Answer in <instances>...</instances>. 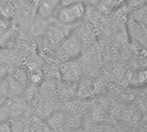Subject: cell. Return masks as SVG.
Masks as SVG:
<instances>
[{"label": "cell", "mask_w": 147, "mask_h": 132, "mask_svg": "<svg viewBox=\"0 0 147 132\" xmlns=\"http://www.w3.org/2000/svg\"><path fill=\"white\" fill-rule=\"evenodd\" d=\"M102 0H83V3L84 4H89L90 6H96L99 5Z\"/></svg>", "instance_id": "15"}, {"label": "cell", "mask_w": 147, "mask_h": 132, "mask_svg": "<svg viewBox=\"0 0 147 132\" xmlns=\"http://www.w3.org/2000/svg\"><path fill=\"white\" fill-rule=\"evenodd\" d=\"M0 132H12L11 125L9 122H0Z\"/></svg>", "instance_id": "14"}, {"label": "cell", "mask_w": 147, "mask_h": 132, "mask_svg": "<svg viewBox=\"0 0 147 132\" xmlns=\"http://www.w3.org/2000/svg\"><path fill=\"white\" fill-rule=\"evenodd\" d=\"M146 5H144L142 7L133 10V13L130 17L143 24H146Z\"/></svg>", "instance_id": "9"}, {"label": "cell", "mask_w": 147, "mask_h": 132, "mask_svg": "<svg viewBox=\"0 0 147 132\" xmlns=\"http://www.w3.org/2000/svg\"><path fill=\"white\" fill-rule=\"evenodd\" d=\"M5 73H6V70H5V68H3V67H0V81H1L3 79H4V77H5Z\"/></svg>", "instance_id": "17"}, {"label": "cell", "mask_w": 147, "mask_h": 132, "mask_svg": "<svg viewBox=\"0 0 147 132\" xmlns=\"http://www.w3.org/2000/svg\"><path fill=\"white\" fill-rule=\"evenodd\" d=\"M65 28L60 26H55L49 31V39L51 42H53L54 43H59L63 39H65L68 35H65L64 32Z\"/></svg>", "instance_id": "8"}, {"label": "cell", "mask_w": 147, "mask_h": 132, "mask_svg": "<svg viewBox=\"0 0 147 132\" xmlns=\"http://www.w3.org/2000/svg\"><path fill=\"white\" fill-rule=\"evenodd\" d=\"M86 14V4L77 2L61 6L56 12L58 22L65 25H71L80 22Z\"/></svg>", "instance_id": "1"}, {"label": "cell", "mask_w": 147, "mask_h": 132, "mask_svg": "<svg viewBox=\"0 0 147 132\" xmlns=\"http://www.w3.org/2000/svg\"><path fill=\"white\" fill-rule=\"evenodd\" d=\"M65 113L62 112H53L48 116L47 119V124L51 130L59 132L64 131V122H65ZM66 131V130H65Z\"/></svg>", "instance_id": "6"}, {"label": "cell", "mask_w": 147, "mask_h": 132, "mask_svg": "<svg viewBox=\"0 0 147 132\" xmlns=\"http://www.w3.org/2000/svg\"><path fill=\"white\" fill-rule=\"evenodd\" d=\"M77 2H83V0H60V5L64 6V5L71 4L73 3H77Z\"/></svg>", "instance_id": "16"}, {"label": "cell", "mask_w": 147, "mask_h": 132, "mask_svg": "<svg viewBox=\"0 0 147 132\" xmlns=\"http://www.w3.org/2000/svg\"><path fill=\"white\" fill-rule=\"evenodd\" d=\"M9 29V22L5 19H0V41Z\"/></svg>", "instance_id": "10"}, {"label": "cell", "mask_w": 147, "mask_h": 132, "mask_svg": "<svg viewBox=\"0 0 147 132\" xmlns=\"http://www.w3.org/2000/svg\"><path fill=\"white\" fill-rule=\"evenodd\" d=\"M82 43L80 38L74 34L68 35L63 39L58 47V55L62 60L76 59L81 53Z\"/></svg>", "instance_id": "2"}, {"label": "cell", "mask_w": 147, "mask_h": 132, "mask_svg": "<svg viewBox=\"0 0 147 132\" xmlns=\"http://www.w3.org/2000/svg\"><path fill=\"white\" fill-rule=\"evenodd\" d=\"M83 124V120L80 115H77L75 113H68L65 116L64 122V129L66 131H74L81 128Z\"/></svg>", "instance_id": "7"}, {"label": "cell", "mask_w": 147, "mask_h": 132, "mask_svg": "<svg viewBox=\"0 0 147 132\" xmlns=\"http://www.w3.org/2000/svg\"><path fill=\"white\" fill-rule=\"evenodd\" d=\"M146 71L144 70H140L137 75H136V80L140 85H144L146 81Z\"/></svg>", "instance_id": "13"}, {"label": "cell", "mask_w": 147, "mask_h": 132, "mask_svg": "<svg viewBox=\"0 0 147 132\" xmlns=\"http://www.w3.org/2000/svg\"><path fill=\"white\" fill-rule=\"evenodd\" d=\"M59 75L62 80L70 84L78 82L82 75V69L76 59L65 61L59 67Z\"/></svg>", "instance_id": "3"}, {"label": "cell", "mask_w": 147, "mask_h": 132, "mask_svg": "<svg viewBox=\"0 0 147 132\" xmlns=\"http://www.w3.org/2000/svg\"><path fill=\"white\" fill-rule=\"evenodd\" d=\"M127 5L132 10L142 7L146 3V0H127Z\"/></svg>", "instance_id": "11"}, {"label": "cell", "mask_w": 147, "mask_h": 132, "mask_svg": "<svg viewBox=\"0 0 147 132\" xmlns=\"http://www.w3.org/2000/svg\"><path fill=\"white\" fill-rule=\"evenodd\" d=\"M127 28L130 35L139 44L146 47V24L135 21L132 17L127 22Z\"/></svg>", "instance_id": "4"}, {"label": "cell", "mask_w": 147, "mask_h": 132, "mask_svg": "<svg viewBox=\"0 0 147 132\" xmlns=\"http://www.w3.org/2000/svg\"><path fill=\"white\" fill-rule=\"evenodd\" d=\"M60 5V0H41L38 5V14L42 18H48L56 14Z\"/></svg>", "instance_id": "5"}, {"label": "cell", "mask_w": 147, "mask_h": 132, "mask_svg": "<svg viewBox=\"0 0 147 132\" xmlns=\"http://www.w3.org/2000/svg\"><path fill=\"white\" fill-rule=\"evenodd\" d=\"M29 80L34 83V84H39L41 80H42V76H41V73L37 71V70H34V71H32L30 75H29Z\"/></svg>", "instance_id": "12"}]
</instances>
